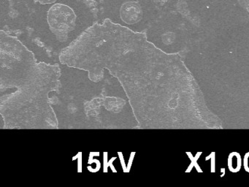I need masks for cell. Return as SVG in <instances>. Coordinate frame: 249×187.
<instances>
[{
	"label": "cell",
	"mask_w": 249,
	"mask_h": 187,
	"mask_svg": "<svg viewBox=\"0 0 249 187\" xmlns=\"http://www.w3.org/2000/svg\"><path fill=\"white\" fill-rule=\"evenodd\" d=\"M60 64L39 61L17 37L0 30V129H58L50 95Z\"/></svg>",
	"instance_id": "obj_1"
},
{
	"label": "cell",
	"mask_w": 249,
	"mask_h": 187,
	"mask_svg": "<svg viewBox=\"0 0 249 187\" xmlns=\"http://www.w3.org/2000/svg\"><path fill=\"white\" fill-rule=\"evenodd\" d=\"M60 67L59 89L50 95L58 129H139L123 86L107 69L89 74L65 64Z\"/></svg>",
	"instance_id": "obj_2"
},
{
	"label": "cell",
	"mask_w": 249,
	"mask_h": 187,
	"mask_svg": "<svg viewBox=\"0 0 249 187\" xmlns=\"http://www.w3.org/2000/svg\"><path fill=\"white\" fill-rule=\"evenodd\" d=\"M241 167V159L237 153H232L229 157V168L231 172H237Z\"/></svg>",
	"instance_id": "obj_3"
},
{
	"label": "cell",
	"mask_w": 249,
	"mask_h": 187,
	"mask_svg": "<svg viewBox=\"0 0 249 187\" xmlns=\"http://www.w3.org/2000/svg\"><path fill=\"white\" fill-rule=\"evenodd\" d=\"M244 168L247 172H249V153L245 156L244 159Z\"/></svg>",
	"instance_id": "obj_4"
},
{
	"label": "cell",
	"mask_w": 249,
	"mask_h": 187,
	"mask_svg": "<svg viewBox=\"0 0 249 187\" xmlns=\"http://www.w3.org/2000/svg\"><path fill=\"white\" fill-rule=\"evenodd\" d=\"M57 0H36L37 2L40 3V4H52V3L56 2Z\"/></svg>",
	"instance_id": "obj_5"
}]
</instances>
